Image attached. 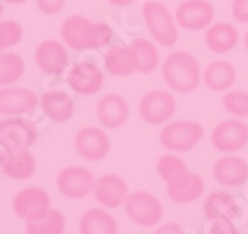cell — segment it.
Instances as JSON below:
<instances>
[{
    "label": "cell",
    "mask_w": 248,
    "mask_h": 234,
    "mask_svg": "<svg viewBox=\"0 0 248 234\" xmlns=\"http://www.w3.org/2000/svg\"><path fill=\"white\" fill-rule=\"evenodd\" d=\"M201 80L215 93H226L236 82V68L229 62H212L201 74Z\"/></svg>",
    "instance_id": "24"
},
{
    "label": "cell",
    "mask_w": 248,
    "mask_h": 234,
    "mask_svg": "<svg viewBox=\"0 0 248 234\" xmlns=\"http://www.w3.org/2000/svg\"><path fill=\"white\" fill-rule=\"evenodd\" d=\"M93 194L96 203H100L103 208H110L115 210L124 204V199L129 194L128 184L121 175L115 173H105L100 178H96Z\"/></svg>",
    "instance_id": "16"
},
{
    "label": "cell",
    "mask_w": 248,
    "mask_h": 234,
    "mask_svg": "<svg viewBox=\"0 0 248 234\" xmlns=\"http://www.w3.org/2000/svg\"><path fill=\"white\" fill-rule=\"evenodd\" d=\"M212 175L222 186L239 187L248 180V163L238 156H224L215 161Z\"/></svg>",
    "instance_id": "20"
},
{
    "label": "cell",
    "mask_w": 248,
    "mask_h": 234,
    "mask_svg": "<svg viewBox=\"0 0 248 234\" xmlns=\"http://www.w3.org/2000/svg\"><path fill=\"white\" fill-rule=\"evenodd\" d=\"M154 234H184V229L175 222H166L154 231Z\"/></svg>",
    "instance_id": "36"
},
{
    "label": "cell",
    "mask_w": 248,
    "mask_h": 234,
    "mask_svg": "<svg viewBox=\"0 0 248 234\" xmlns=\"http://www.w3.org/2000/svg\"><path fill=\"white\" fill-rule=\"evenodd\" d=\"M206 234H239V231L232 224V220L215 218V220H210L208 227H206Z\"/></svg>",
    "instance_id": "33"
},
{
    "label": "cell",
    "mask_w": 248,
    "mask_h": 234,
    "mask_svg": "<svg viewBox=\"0 0 248 234\" xmlns=\"http://www.w3.org/2000/svg\"><path fill=\"white\" fill-rule=\"evenodd\" d=\"M110 138L103 129L96 126H86L79 129L74 140L77 154L84 161L89 163H96V161L105 159L108 152H110Z\"/></svg>",
    "instance_id": "11"
},
{
    "label": "cell",
    "mask_w": 248,
    "mask_h": 234,
    "mask_svg": "<svg viewBox=\"0 0 248 234\" xmlns=\"http://www.w3.org/2000/svg\"><path fill=\"white\" fill-rule=\"evenodd\" d=\"M40 98L35 91L27 88L5 86L0 89V114L2 115H25L39 107Z\"/></svg>",
    "instance_id": "14"
},
{
    "label": "cell",
    "mask_w": 248,
    "mask_h": 234,
    "mask_svg": "<svg viewBox=\"0 0 248 234\" xmlns=\"http://www.w3.org/2000/svg\"><path fill=\"white\" fill-rule=\"evenodd\" d=\"M231 14L239 25H248V0H232Z\"/></svg>",
    "instance_id": "34"
},
{
    "label": "cell",
    "mask_w": 248,
    "mask_h": 234,
    "mask_svg": "<svg viewBox=\"0 0 248 234\" xmlns=\"http://www.w3.org/2000/svg\"><path fill=\"white\" fill-rule=\"evenodd\" d=\"M40 109L54 123H67L74 112H76V103L67 91L62 89H49L40 96L39 102Z\"/></svg>",
    "instance_id": "21"
},
{
    "label": "cell",
    "mask_w": 248,
    "mask_h": 234,
    "mask_svg": "<svg viewBox=\"0 0 248 234\" xmlns=\"http://www.w3.org/2000/svg\"><path fill=\"white\" fill-rule=\"evenodd\" d=\"M60 35L72 51H91L110 44L114 31L107 23H94L86 16L74 14L62 23Z\"/></svg>",
    "instance_id": "1"
},
{
    "label": "cell",
    "mask_w": 248,
    "mask_h": 234,
    "mask_svg": "<svg viewBox=\"0 0 248 234\" xmlns=\"http://www.w3.org/2000/svg\"><path fill=\"white\" fill-rule=\"evenodd\" d=\"M96 178L93 172L79 164H70L63 168L56 177V187L65 198L82 199L93 192Z\"/></svg>",
    "instance_id": "8"
},
{
    "label": "cell",
    "mask_w": 248,
    "mask_h": 234,
    "mask_svg": "<svg viewBox=\"0 0 248 234\" xmlns=\"http://www.w3.org/2000/svg\"><path fill=\"white\" fill-rule=\"evenodd\" d=\"M177 110V100L171 93L163 89H154L142 96L138 103V114L147 124H164L171 119Z\"/></svg>",
    "instance_id": "7"
},
{
    "label": "cell",
    "mask_w": 248,
    "mask_h": 234,
    "mask_svg": "<svg viewBox=\"0 0 248 234\" xmlns=\"http://www.w3.org/2000/svg\"><path fill=\"white\" fill-rule=\"evenodd\" d=\"M0 53H4V49H2V46H0Z\"/></svg>",
    "instance_id": "41"
},
{
    "label": "cell",
    "mask_w": 248,
    "mask_h": 234,
    "mask_svg": "<svg viewBox=\"0 0 248 234\" xmlns=\"http://www.w3.org/2000/svg\"><path fill=\"white\" fill-rule=\"evenodd\" d=\"M124 212L133 224L142 227H152L163 220V204L147 190L129 192L124 199Z\"/></svg>",
    "instance_id": "5"
},
{
    "label": "cell",
    "mask_w": 248,
    "mask_h": 234,
    "mask_svg": "<svg viewBox=\"0 0 248 234\" xmlns=\"http://www.w3.org/2000/svg\"><path fill=\"white\" fill-rule=\"evenodd\" d=\"M215 9L208 0H184L175 11L178 28L187 31L206 30L213 23Z\"/></svg>",
    "instance_id": "9"
},
{
    "label": "cell",
    "mask_w": 248,
    "mask_h": 234,
    "mask_svg": "<svg viewBox=\"0 0 248 234\" xmlns=\"http://www.w3.org/2000/svg\"><path fill=\"white\" fill-rule=\"evenodd\" d=\"M51 208V198L44 189L40 187H27L21 189L13 199L14 213L25 220L33 218L40 213L47 212Z\"/></svg>",
    "instance_id": "18"
},
{
    "label": "cell",
    "mask_w": 248,
    "mask_h": 234,
    "mask_svg": "<svg viewBox=\"0 0 248 234\" xmlns=\"http://www.w3.org/2000/svg\"><path fill=\"white\" fill-rule=\"evenodd\" d=\"M25 74V60L16 53H0V86H11Z\"/></svg>",
    "instance_id": "29"
},
{
    "label": "cell",
    "mask_w": 248,
    "mask_h": 234,
    "mask_svg": "<svg viewBox=\"0 0 248 234\" xmlns=\"http://www.w3.org/2000/svg\"><path fill=\"white\" fill-rule=\"evenodd\" d=\"M65 215L58 210L49 208L47 212L28 218L25 229L27 234H63L65 233Z\"/></svg>",
    "instance_id": "27"
},
{
    "label": "cell",
    "mask_w": 248,
    "mask_h": 234,
    "mask_svg": "<svg viewBox=\"0 0 248 234\" xmlns=\"http://www.w3.org/2000/svg\"><path fill=\"white\" fill-rule=\"evenodd\" d=\"M23 39V28L14 19H2L0 21V46L2 49H9L19 44Z\"/></svg>",
    "instance_id": "32"
},
{
    "label": "cell",
    "mask_w": 248,
    "mask_h": 234,
    "mask_svg": "<svg viewBox=\"0 0 248 234\" xmlns=\"http://www.w3.org/2000/svg\"><path fill=\"white\" fill-rule=\"evenodd\" d=\"M166 192H168V198L175 203L189 204L203 196L204 182L198 173L187 170L186 173L178 175L175 180L166 184Z\"/></svg>",
    "instance_id": "19"
},
{
    "label": "cell",
    "mask_w": 248,
    "mask_h": 234,
    "mask_svg": "<svg viewBox=\"0 0 248 234\" xmlns=\"http://www.w3.org/2000/svg\"><path fill=\"white\" fill-rule=\"evenodd\" d=\"M4 2H7V4H25L28 0H4Z\"/></svg>",
    "instance_id": "38"
},
{
    "label": "cell",
    "mask_w": 248,
    "mask_h": 234,
    "mask_svg": "<svg viewBox=\"0 0 248 234\" xmlns=\"http://www.w3.org/2000/svg\"><path fill=\"white\" fill-rule=\"evenodd\" d=\"M80 234H117V222L105 208H89L79 222Z\"/></svg>",
    "instance_id": "26"
},
{
    "label": "cell",
    "mask_w": 248,
    "mask_h": 234,
    "mask_svg": "<svg viewBox=\"0 0 248 234\" xmlns=\"http://www.w3.org/2000/svg\"><path fill=\"white\" fill-rule=\"evenodd\" d=\"M239 33L234 25L226 21L212 23L204 31V46L215 54L231 53L238 46Z\"/></svg>",
    "instance_id": "22"
},
{
    "label": "cell",
    "mask_w": 248,
    "mask_h": 234,
    "mask_svg": "<svg viewBox=\"0 0 248 234\" xmlns=\"http://www.w3.org/2000/svg\"><path fill=\"white\" fill-rule=\"evenodd\" d=\"M110 5H114V7H126V5L133 4L135 0H107Z\"/></svg>",
    "instance_id": "37"
},
{
    "label": "cell",
    "mask_w": 248,
    "mask_h": 234,
    "mask_svg": "<svg viewBox=\"0 0 248 234\" xmlns=\"http://www.w3.org/2000/svg\"><path fill=\"white\" fill-rule=\"evenodd\" d=\"M4 14V0H0V16Z\"/></svg>",
    "instance_id": "40"
},
{
    "label": "cell",
    "mask_w": 248,
    "mask_h": 234,
    "mask_svg": "<svg viewBox=\"0 0 248 234\" xmlns=\"http://www.w3.org/2000/svg\"><path fill=\"white\" fill-rule=\"evenodd\" d=\"M39 131L31 121L21 115L0 121V145L7 150H28L37 141Z\"/></svg>",
    "instance_id": "6"
},
{
    "label": "cell",
    "mask_w": 248,
    "mask_h": 234,
    "mask_svg": "<svg viewBox=\"0 0 248 234\" xmlns=\"http://www.w3.org/2000/svg\"><path fill=\"white\" fill-rule=\"evenodd\" d=\"M103 72L94 62H77L70 66L68 70V86H70L77 94L82 96H91L96 94L103 86Z\"/></svg>",
    "instance_id": "12"
},
{
    "label": "cell",
    "mask_w": 248,
    "mask_h": 234,
    "mask_svg": "<svg viewBox=\"0 0 248 234\" xmlns=\"http://www.w3.org/2000/svg\"><path fill=\"white\" fill-rule=\"evenodd\" d=\"M222 107L238 119L248 117V93L247 91H226L222 96Z\"/></svg>",
    "instance_id": "31"
},
{
    "label": "cell",
    "mask_w": 248,
    "mask_h": 234,
    "mask_svg": "<svg viewBox=\"0 0 248 234\" xmlns=\"http://www.w3.org/2000/svg\"><path fill=\"white\" fill-rule=\"evenodd\" d=\"M142 18L147 30L157 44L173 47L178 42V25L175 14L157 0H147L142 5Z\"/></svg>",
    "instance_id": "3"
},
{
    "label": "cell",
    "mask_w": 248,
    "mask_h": 234,
    "mask_svg": "<svg viewBox=\"0 0 248 234\" xmlns=\"http://www.w3.org/2000/svg\"><path fill=\"white\" fill-rule=\"evenodd\" d=\"M96 117L98 123L103 128L119 129L129 119V103L124 96L117 93L105 94L98 100L96 105Z\"/></svg>",
    "instance_id": "15"
},
{
    "label": "cell",
    "mask_w": 248,
    "mask_h": 234,
    "mask_svg": "<svg viewBox=\"0 0 248 234\" xmlns=\"http://www.w3.org/2000/svg\"><path fill=\"white\" fill-rule=\"evenodd\" d=\"M245 47H247V51H248V30L247 31H245Z\"/></svg>",
    "instance_id": "39"
},
{
    "label": "cell",
    "mask_w": 248,
    "mask_h": 234,
    "mask_svg": "<svg viewBox=\"0 0 248 234\" xmlns=\"http://www.w3.org/2000/svg\"><path fill=\"white\" fill-rule=\"evenodd\" d=\"M67 5V0H37V7L42 14H58Z\"/></svg>",
    "instance_id": "35"
},
{
    "label": "cell",
    "mask_w": 248,
    "mask_h": 234,
    "mask_svg": "<svg viewBox=\"0 0 248 234\" xmlns=\"http://www.w3.org/2000/svg\"><path fill=\"white\" fill-rule=\"evenodd\" d=\"M204 135L203 124L196 121H171L161 129V145L170 152L182 154L194 149Z\"/></svg>",
    "instance_id": "4"
},
{
    "label": "cell",
    "mask_w": 248,
    "mask_h": 234,
    "mask_svg": "<svg viewBox=\"0 0 248 234\" xmlns=\"http://www.w3.org/2000/svg\"><path fill=\"white\" fill-rule=\"evenodd\" d=\"M203 212L208 220H215V218L234 220L239 213V206L232 194L224 192V190H217L204 199Z\"/></svg>",
    "instance_id": "25"
},
{
    "label": "cell",
    "mask_w": 248,
    "mask_h": 234,
    "mask_svg": "<svg viewBox=\"0 0 248 234\" xmlns=\"http://www.w3.org/2000/svg\"><path fill=\"white\" fill-rule=\"evenodd\" d=\"M103 63H105V70L115 77L131 75L138 68L137 56H135V51L129 44L110 47L103 56Z\"/></svg>",
    "instance_id": "23"
},
{
    "label": "cell",
    "mask_w": 248,
    "mask_h": 234,
    "mask_svg": "<svg viewBox=\"0 0 248 234\" xmlns=\"http://www.w3.org/2000/svg\"><path fill=\"white\" fill-rule=\"evenodd\" d=\"M0 170L13 180H27L37 170L35 157L30 150H0Z\"/></svg>",
    "instance_id": "17"
},
{
    "label": "cell",
    "mask_w": 248,
    "mask_h": 234,
    "mask_svg": "<svg viewBox=\"0 0 248 234\" xmlns=\"http://www.w3.org/2000/svg\"><path fill=\"white\" fill-rule=\"evenodd\" d=\"M67 46L54 39L42 40L35 49V63L47 75H60L68 68Z\"/></svg>",
    "instance_id": "13"
},
{
    "label": "cell",
    "mask_w": 248,
    "mask_h": 234,
    "mask_svg": "<svg viewBox=\"0 0 248 234\" xmlns=\"http://www.w3.org/2000/svg\"><path fill=\"white\" fill-rule=\"evenodd\" d=\"M131 49L137 56V72L140 74H151L159 65V49L149 39H135L131 42Z\"/></svg>",
    "instance_id": "28"
},
{
    "label": "cell",
    "mask_w": 248,
    "mask_h": 234,
    "mask_svg": "<svg viewBox=\"0 0 248 234\" xmlns=\"http://www.w3.org/2000/svg\"><path fill=\"white\" fill-rule=\"evenodd\" d=\"M155 170H157V175L168 184V182L175 180L178 175L187 172V164H186V161L180 159L175 152H170V154H163L159 159H157Z\"/></svg>",
    "instance_id": "30"
},
{
    "label": "cell",
    "mask_w": 248,
    "mask_h": 234,
    "mask_svg": "<svg viewBox=\"0 0 248 234\" xmlns=\"http://www.w3.org/2000/svg\"><path fill=\"white\" fill-rule=\"evenodd\" d=\"M210 141L220 152H226V154L238 152L248 143V124L238 117L222 121L213 128Z\"/></svg>",
    "instance_id": "10"
},
{
    "label": "cell",
    "mask_w": 248,
    "mask_h": 234,
    "mask_svg": "<svg viewBox=\"0 0 248 234\" xmlns=\"http://www.w3.org/2000/svg\"><path fill=\"white\" fill-rule=\"evenodd\" d=\"M161 74L168 88L178 94L192 93L201 82L200 62L189 51L170 53L161 66Z\"/></svg>",
    "instance_id": "2"
}]
</instances>
